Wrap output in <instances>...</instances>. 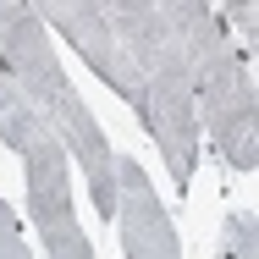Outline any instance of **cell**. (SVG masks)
I'll list each match as a JSON object with an SVG mask.
<instances>
[{
  "label": "cell",
  "mask_w": 259,
  "mask_h": 259,
  "mask_svg": "<svg viewBox=\"0 0 259 259\" xmlns=\"http://www.w3.org/2000/svg\"><path fill=\"white\" fill-rule=\"evenodd\" d=\"M105 11L144 77V127L155 133L177 193H188L193 165H199V100H193V77H188V61L177 45V28H171V6L110 0Z\"/></svg>",
  "instance_id": "cell-1"
},
{
  "label": "cell",
  "mask_w": 259,
  "mask_h": 259,
  "mask_svg": "<svg viewBox=\"0 0 259 259\" xmlns=\"http://www.w3.org/2000/svg\"><path fill=\"white\" fill-rule=\"evenodd\" d=\"M171 28L193 77V100H199V133L215 138V149L232 160V171H254L259 165V105H254V72L248 55L237 50V39L226 33L221 11L199 0H177L171 6Z\"/></svg>",
  "instance_id": "cell-2"
},
{
  "label": "cell",
  "mask_w": 259,
  "mask_h": 259,
  "mask_svg": "<svg viewBox=\"0 0 259 259\" xmlns=\"http://www.w3.org/2000/svg\"><path fill=\"white\" fill-rule=\"evenodd\" d=\"M39 22H50L55 33L94 66V77L110 83V94L127 100L144 116V77H138V66H133V55H127V45H121V33H116V22H110V11L100 0H55V6L39 11Z\"/></svg>",
  "instance_id": "cell-3"
},
{
  "label": "cell",
  "mask_w": 259,
  "mask_h": 259,
  "mask_svg": "<svg viewBox=\"0 0 259 259\" xmlns=\"http://www.w3.org/2000/svg\"><path fill=\"white\" fill-rule=\"evenodd\" d=\"M116 232H121V254L127 259H182L177 226L160 204L149 171L133 155H116Z\"/></svg>",
  "instance_id": "cell-4"
},
{
  "label": "cell",
  "mask_w": 259,
  "mask_h": 259,
  "mask_svg": "<svg viewBox=\"0 0 259 259\" xmlns=\"http://www.w3.org/2000/svg\"><path fill=\"white\" fill-rule=\"evenodd\" d=\"M45 127L61 138L66 160H77V165H83V177H89V199H94V209L110 221V215H116V149H110L105 127L94 121L89 100H83L72 83L55 94L50 116H45Z\"/></svg>",
  "instance_id": "cell-5"
},
{
  "label": "cell",
  "mask_w": 259,
  "mask_h": 259,
  "mask_svg": "<svg viewBox=\"0 0 259 259\" xmlns=\"http://www.w3.org/2000/svg\"><path fill=\"white\" fill-rule=\"evenodd\" d=\"M22 177H28V215H33V232L39 243H55L66 232H77V204H72V160L61 149L50 127H39V138L28 144L22 155Z\"/></svg>",
  "instance_id": "cell-6"
},
{
  "label": "cell",
  "mask_w": 259,
  "mask_h": 259,
  "mask_svg": "<svg viewBox=\"0 0 259 259\" xmlns=\"http://www.w3.org/2000/svg\"><path fill=\"white\" fill-rule=\"evenodd\" d=\"M39 110H33V100L17 89V77L0 66V144L6 149H17V155H28V144L39 138Z\"/></svg>",
  "instance_id": "cell-7"
},
{
  "label": "cell",
  "mask_w": 259,
  "mask_h": 259,
  "mask_svg": "<svg viewBox=\"0 0 259 259\" xmlns=\"http://www.w3.org/2000/svg\"><path fill=\"white\" fill-rule=\"evenodd\" d=\"M215 259H259V232H254V215L237 209L226 221V237H221V254Z\"/></svg>",
  "instance_id": "cell-8"
},
{
  "label": "cell",
  "mask_w": 259,
  "mask_h": 259,
  "mask_svg": "<svg viewBox=\"0 0 259 259\" xmlns=\"http://www.w3.org/2000/svg\"><path fill=\"white\" fill-rule=\"evenodd\" d=\"M0 259H33L28 254V237H22V221H17V209L0 199Z\"/></svg>",
  "instance_id": "cell-9"
},
{
  "label": "cell",
  "mask_w": 259,
  "mask_h": 259,
  "mask_svg": "<svg viewBox=\"0 0 259 259\" xmlns=\"http://www.w3.org/2000/svg\"><path fill=\"white\" fill-rule=\"evenodd\" d=\"M45 259H94V243H89V232L77 226V232H66V237L45 243Z\"/></svg>",
  "instance_id": "cell-10"
},
{
  "label": "cell",
  "mask_w": 259,
  "mask_h": 259,
  "mask_svg": "<svg viewBox=\"0 0 259 259\" xmlns=\"http://www.w3.org/2000/svg\"><path fill=\"white\" fill-rule=\"evenodd\" d=\"M254 17H259V11H254V6H248V0H237V6H221V22H232L243 45L254 39Z\"/></svg>",
  "instance_id": "cell-11"
}]
</instances>
